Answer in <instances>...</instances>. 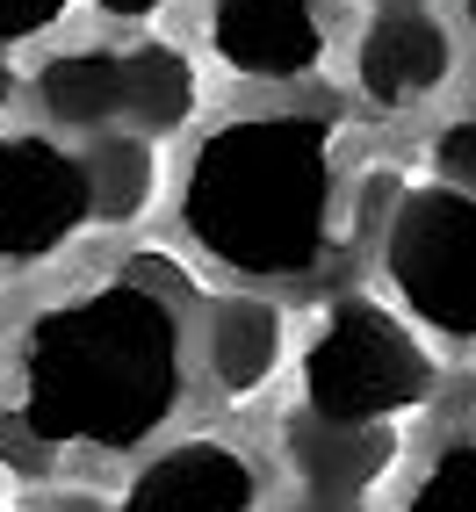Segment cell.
I'll list each match as a JSON object with an SVG mask.
<instances>
[{"label": "cell", "mask_w": 476, "mask_h": 512, "mask_svg": "<svg viewBox=\"0 0 476 512\" xmlns=\"http://www.w3.org/2000/svg\"><path fill=\"white\" fill-rule=\"evenodd\" d=\"M433 174H440V188H455V195L476 202V116L448 123L433 138Z\"/></svg>", "instance_id": "cell-15"}, {"label": "cell", "mask_w": 476, "mask_h": 512, "mask_svg": "<svg viewBox=\"0 0 476 512\" xmlns=\"http://www.w3.org/2000/svg\"><path fill=\"white\" fill-rule=\"evenodd\" d=\"M195 101H202V80H195L188 51H174V44L123 51V123H130V138H145V145L174 138L195 116Z\"/></svg>", "instance_id": "cell-11"}, {"label": "cell", "mask_w": 476, "mask_h": 512, "mask_svg": "<svg viewBox=\"0 0 476 512\" xmlns=\"http://www.w3.org/2000/svg\"><path fill=\"white\" fill-rule=\"evenodd\" d=\"M37 101L65 130L123 123V51H58L37 73Z\"/></svg>", "instance_id": "cell-12"}, {"label": "cell", "mask_w": 476, "mask_h": 512, "mask_svg": "<svg viewBox=\"0 0 476 512\" xmlns=\"http://www.w3.org/2000/svg\"><path fill=\"white\" fill-rule=\"evenodd\" d=\"M80 166H87V195H94V217H101V224H123V217H138L145 202H152L159 166H152V145L130 138V130L101 138Z\"/></svg>", "instance_id": "cell-13"}, {"label": "cell", "mask_w": 476, "mask_h": 512, "mask_svg": "<svg viewBox=\"0 0 476 512\" xmlns=\"http://www.w3.org/2000/svg\"><path fill=\"white\" fill-rule=\"evenodd\" d=\"M0 462H8L15 476H29V484H44V476H51V448H44V440L29 433L15 412L0 419Z\"/></svg>", "instance_id": "cell-16"}, {"label": "cell", "mask_w": 476, "mask_h": 512, "mask_svg": "<svg viewBox=\"0 0 476 512\" xmlns=\"http://www.w3.org/2000/svg\"><path fill=\"white\" fill-rule=\"evenodd\" d=\"M181 311L138 282H101L29 325L15 419L44 448L123 455L181 404Z\"/></svg>", "instance_id": "cell-1"}, {"label": "cell", "mask_w": 476, "mask_h": 512, "mask_svg": "<svg viewBox=\"0 0 476 512\" xmlns=\"http://www.w3.org/2000/svg\"><path fill=\"white\" fill-rule=\"evenodd\" d=\"M440 368L426 339L368 296H339L303 347V412L339 426H390L433 397Z\"/></svg>", "instance_id": "cell-3"}, {"label": "cell", "mask_w": 476, "mask_h": 512, "mask_svg": "<svg viewBox=\"0 0 476 512\" xmlns=\"http://www.w3.org/2000/svg\"><path fill=\"white\" fill-rule=\"evenodd\" d=\"M202 347H210V375L224 397H253L282 368V311L260 296H217Z\"/></svg>", "instance_id": "cell-10"}, {"label": "cell", "mask_w": 476, "mask_h": 512, "mask_svg": "<svg viewBox=\"0 0 476 512\" xmlns=\"http://www.w3.org/2000/svg\"><path fill=\"white\" fill-rule=\"evenodd\" d=\"M0 512H8V505H0Z\"/></svg>", "instance_id": "cell-23"}, {"label": "cell", "mask_w": 476, "mask_h": 512, "mask_svg": "<svg viewBox=\"0 0 476 512\" xmlns=\"http://www.w3.org/2000/svg\"><path fill=\"white\" fill-rule=\"evenodd\" d=\"M289 512H361V498H318V491H303Z\"/></svg>", "instance_id": "cell-19"}, {"label": "cell", "mask_w": 476, "mask_h": 512, "mask_svg": "<svg viewBox=\"0 0 476 512\" xmlns=\"http://www.w3.org/2000/svg\"><path fill=\"white\" fill-rule=\"evenodd\" d=\"M94 8H101V15H116V22H152L166 0H94Z\"/></svg>", "instance_id": "cell-18"}, {"label": "cell", "mask_w": 476, "mask_h": 512, "mask_svg": "<svg viewBox=\"0 0 476 512\" xmlns=\"http://www.w3.org/2000/svg\"><path fill=\"white\" fill-rule=\"evenodd\" d=\"M260 505V469L231 440H181V448L152 455L116 512H253Z\"/></svg>", "instance_id": "cell-7"}, {"label": "cell", "mask_w": 476, "mask_h": 512, "mask_svg": "<svg viewBox=\"0 0 476 512\" xmlns=\"http://www.w3.org/2000/svg\"><path fill=\"white\" fill-rule=\"evenodd\" d=\"M383 275L440 339H476V202L455 188H404L383 231Z\"/></svg>", "instance_id": "cell-4"}, {"label": "cell", "mask_w": 476, "mask_h": 512, "mask_svg": "<svg viewBox=\"0 0 476 512\" xmlns=\"http://www.w3.org/2000/svg\"><path fill=\"white\" fill-rule=\"evenodd\" d=\"M210 44L238 80H303L325 51V0H217Z\"/></svg>", "instance_id": "cell-6"}, {"label": "cell", "mask_w": 476, "mask_h": 512, "mask_svg": "<svg viewBox=\"0 0 476 512\" xmlns=\"http://www.w3.org/2000/svg\"><path fill=\"white\" fill-rule=\"evenodd\" d=\"M73 8V0H0V44H22V37H44V29Z\"/></svg>", "instance_id": "cell-17"}, {"label": "cell", "mask_w": 476, "mask_h": 512, "mask_svg": "<svg viewBox=\"0 0 476 512\" xmlns=\"http://www.w3.org/2000/svg\"><path fill=\"white\" fill-rule=\"evenodd\" d=\"M282 462L318 498H368L397 462V426H339L318 412L282 419Z\"/></svg>", "instance_id": "cell-9"}, {"label": "cell", "mask_w": 476, "mask_h": 512, "mask_svg": "<svg viewBox=\"0 0 476 512\" xmlns=\"http://www.w3.org/2000/svg\"><path fill=\"white\" fill-rule=\"evenodd\" d=\"M462 8H469V29H476V0H462Z\"/></svg>", "instance_id": "cell-22"}, {"label": "cell", "mask_w": 476, "mask_h": 512, "mask_svg": "<svg viewBox=\"0 0 476 512\" xmlns=\"http://www.w3.org/2000/svg\"><path fill=\"white\" fill-rule=\"evenodd\" d=\"M397 512H476V440H455V448H440L433 469L412 484Z\"/></svg>", "instance_id": "cell-14"}, {"label": "cell", "mask_w": 476, "mask_h": 512, "mask_svg": "<svg viewBox=\"0 0 476 512\" xmlns=\"http://www.w3.org/2000/svg\"><path fill=\"white\" fill-rule=\"evenodd\" d=\"M51 512H109V505H101V498H87V491H65Z\"/></svg>", "instance_id": "cell-20"}, {"label": "cell", "mask_w": 476, "mask_h": 512, "mask_svg": "<svg viewBox=\"0 0 476 512\" xmlns=\"http://www.w3.org/2000/svg\"><path fill=\"white\" fill-rule=\"evenodd\" d=\"M339 130L325 116H238L195 145L181 224L253 282H296L339 253Z\"/></svg>", "instance_id": "cell-2"}, {"label": "cell", "mask_w": 476, "mask_h": 512, "mask_svg": "<svg viewBox=\"0 0 476 512\" xmlns=\"http://www.w3.org/2000/svg\"><path fill=\"white\" fill-rule=\"evenodd\" d=\"M15 101V73H8V58H0V109Z\"/></svg>", "instance_id": "cell-21"}, {"label": "cell", "mask_w": 476, "mask_h": 512, "mask_svg": "<svg viewBox=\"0 0 476 512\" xmlns=\"http://www.w3.org/2000/svg\"><path fill=\"white\" fill-rule=\"evenodd\" d=\"M94 224L87 166L51 138H0V267L65 253Z\"/></svg>", "instance_id": "cell-5"}, {"label": "cell", "mask_w": 476, "mask_h": 512, "mask_svg": "<svg viewBox=\"0 0 476 512\" xmlns=\"http://www.w3.org/2000/svg\"><path fill=\"white\" fill-rule=\"evenodd\" d=\"M354 73H361V94H368V101L404 109V101L433 94L440 80L455 73V37L440 29V15L412 8V0H397V8H383L376 22L361 29Z\"/></svg>", "instance_id": "cell-8"}]
</instances>
